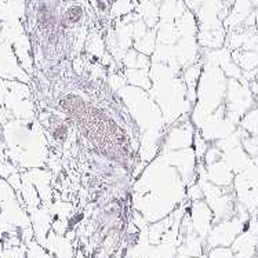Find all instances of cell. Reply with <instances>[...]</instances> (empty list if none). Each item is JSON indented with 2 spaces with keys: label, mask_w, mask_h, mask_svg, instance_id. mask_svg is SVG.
I'll return each mask as SVG.
<instances>
[{
  "label": "cell",
  "mask_w": 258,
  "mask_h": 258,
  "mask_svg": "<svg viewBox=\"0 0 258 258\" xmlns=\"http://www.w3.org/2000/svg\"><path fill=\"white\" fill-rule=\"evenodd\" d=\"M240 126L250 136H258V108H251L244 113L240 119Z\"/></svg>",
  "instance_id": "cell-5"
},
{
  "label": "cell",
  "mask_w": 258,
  "mask_h": 258,
  "mask_svg": "<svg viewBox=\"0 0 258 258\" xmlns=\"http://www.w3.org/2000/svg\"><path fill=\"white\" fill-rule=\"evenodd\" d=\"M207 258H236L231 247H213Z\"/></svg>",
  "instance_id": "cell-7"
},
{
  "label": "cell",
  "mask_w": 258,
  "mask_h": 258,
  "mask_svg": "<svg viewBox=\"0 0 258 258\" xmlns=\"http://www.w3.org/2000/svg\"><path fill=\"white\" fill-rule=\"evenodd\" d=\"M86 20V10L85 7L79 3L71 5L61 14V27L71 29V28L80 25Z\"/></svg>",
  "instance_id": "cell-2"
},
{
  "label": "cell",
  "mask_w": 258,
  "mask_h": 258,
  "mask_svg": "<svg viewBox=\"0 0 258 258\" xmlns=\"http://www.w3.org/2000/svg\"><path fill=\"white\" fill-rule=\"evenodd\" d=\"M251 258H258V254H257V255H254V257H251Z\"/></svg>",
  "instance_id": "cell-9"
},
{
  "label": "cell",
  "mask_w": 258,
  "mask_h": 258,
  "mask_svg": "<svg viewBox=\"0 0 258 258\" xmlns=\"http://www.w3.org/2000/svg\"><path fill=\"white\" fill-rule=\"evenodd\" d=\"M246 225L247 224L242 221L236 214L231 218L221 220L211 228L207 242L211 247H231L235 239L246 229Z\"/></svg>",
  "instance_id": "cell-1"
},
{
  "label": "cell",
  "mask_w": 258,
  "mask_h": 258,
  "mask_svg": "<svg viewBox=\"0 0 258 258\" xmlns=\"http://www.w3.org/2000/svg\"><path fill=\"white\" fill-rule=\"evenodd\" d=\"M254 14H255V24H257V28H258V10L255 11Z\"/></svg>",
  "instance_id": "cell-8"
},
{
  "label": "cell",
  "mask_w": 258,
  "mask_h": 258,
  "mask_svg": "<svg viewBox=\"0 0 258 258\" xmlns=\"http://www.w3.org/2000/svg\"><path fill=\"white\" fill-rule=\"evenodd\" d=\"M233 58L239 65V68L244 69V72L258 68V51H251V50L237 51L233 53Z\"/></svg>",
  "instance_id": "cell-3"
},
{
  "label": "cell",
  "mask_w": 258,
  "mask_h": 258,
  "mask_svg": "<svg viewBox=\"0 0 258 258\" xmlns=\"http://www.w3.org/2000/svg\"><path fill=\"white\" fill-rule=\"evenodd\" d=\"M50 133H51V137L57 143H65L69 136V124L65 120L53 117L51 121H50Z\"/></svg>",
  "instance_id": "cell-4"
},
{
  "label": "cell",
  "mask_w": 258,
  "mask_h": 258,
  "mask_svg": "<svg viewBox=\"0 0 258 258\" xmlns=\"http://www.w3.org/2000/svg\"><path fill=\"white\" fill-rule=\"evenodd\" d=\"M89 2L98 16H106L109 13V9H111L109 0H89Z\"/></svg>",
  "instance_id": "cell-6"
}]
</instances>
